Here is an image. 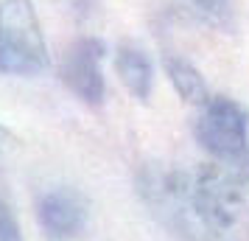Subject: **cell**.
Listing matches in <instances>:
<instances>
[{"instance_id":"obj_1","label":"cell","mask_w":249,"mask_h":241,"mask_svg":"<svg viewBox=\"0 0 249 241\" xmlns=\"http://www.w3.org/2000/svg\"><path fill=\"white\" fill-rule=\"evenodd\" d=\"M48 68L45 37L31 0L0 3V70L39 73Z\"/></svg>"},{"instance_id":"obj_2","label":"cell","mask_w":249,"mask_h":241,"mask_svg":"<svg viewBox=\"0 0 249 241\" xmlns=\"http://www.w3.org/2000/svg\"><path fill=\"white\" fill-rule=\"evenodd\" d=\"M196 138L218 163L247 166V112L232 98H210L204 104L202 118L196 121Z\"/></svg>"},{"instance_id":"obj_3","label":"cell","mask_w":249,"mask_h":241,"mask_svg":"<svg viewBox=\"0 0 249 241\" xmlns=\"http://www.w3.org/2000/svg\"><path fill=\"white\" fill-rule=\"evenodd\" d=\"M101 51L95 39H79L62 62V81L87 104H101L104 98Z\"/></svg>"},{"instance_id":"obj_4","label":"cell","mask_w":249,"mask_h":241,"mask_svg":"<svg viewBox=\"0 0 249 241\" xmlns=\"http://www.w3.org/2000/svg\"><path fill=\"white\" fill-rule=\"evenodd\" d=\"M84 202L73 191H53L39 202V219L51 236H76L84 227Z\"/></svg>"},{"instance_id":"obj_5","label":"cell","mask_w":249,"mask_h":241,"mask_svg":"<svg viewBox=\"0 0 249 241\" xmlns=\"http://www.w3.org/2000/svg\"><path fill=\"white\" fill-rule=\"evenodd\" d=\"M115 70H118L126 90L135 98L146 101L151 93V65H148L146 54L135 45H121L115 54Z\"/></svg>"},{"instance_id":"obj_6","label":"cell","mask_w":249,"mask_h":241,"mask_svg":"<svg viewBox=\"0 0 249 241\" xmlns=\"http://www.w3.org/2000/svg\"><path fill=\"white\" fill-rule=\"evenodd\" d=\"M165 73H168L174 90L179 93L188 104L204 107V104L210 101V95H207V84H204L202 73L193 68L191 62H185V59H165Z\"/></svg>"},{"instance_id":"obj_7","label":"cell","mask_w":249,"mask_h":241,"mask_svg":"<svg viewBox=\"0 0 249 241\" xmlns=\"http://www.w3.org/2000/svg\"><path fill=\"white\" fill-rule=\"evenodd\" d=\"M0 241H23L20 227L14 222L12 207L6 205V202H0Z\"/></svg>"},{"instance_id":"obj_8","label":"cell","mask_w":249,"mask_h":241,"mask_svg":"<svg viewBox=\"0 0 249 241\" xmlns=\"http://www.w3.org/2000/svg\"><path fill=\"white\" fill-rule=\"evenodd\" d=\"M20 149V140L14 138L12 132H9V129H3L0 127V168H3V166H6V163L12 160L14 157V151Z\"/></svg>"},{"instance_id":"obj_9","label":"cell","mask_w":249,"mask_h":241,"mask_svg":"<svg viewBox=\"0 0 249 241\" xmlns=\"http://www.w3.org/2000/svg\"><path fill=\"white\" fill-rule=\"evenodd\" d=\"M199 3H204V6H210V3H213V0H199Z\"/></svg>"}]
</instances>
